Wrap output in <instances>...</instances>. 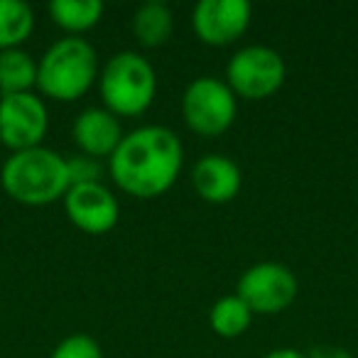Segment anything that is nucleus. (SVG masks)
Masks as SVG:
<instances>
[{
    "mask_svg": "<svg viewBox=\"0 0 358 358\" xmlns=\"http://www.w3.org/2000/svg\"><path fill=\"white\" fill-rule=\"evenodd\" d=\"M108 159L110 177L120 189L140 199H152L174 185L185 148L174 130L164 125H143L123 135Z\"/></svg>",
    "mask_w": 358,
    "mask_h": 358,
    "instance_id": "f257e3e1",
    "label": "nucleus"
},
{
    "mask_svg": "<svg viewBox=\"0 0 358 358\" xmlns=\"http://www.w3.org/2000/svg\"><path fill=\"white\" fill-rule=\"evenodd\" d=\"M0 185L13 199L27 206L52 204L71 187L66 159L45 145L13 152L0 169Z\"/></svg>",
    "mask_w": 358,
    "mask_h": 358,
    "instance_id": "f03ea898",
    "label": "nucleus"
},
{
    "mask_svg": "<svg viewBox=\"0 0 358 358\" xmlns=\"http://www.w3.org/2000/svg\"><path fill=\"white\" fill-rule=\"evenodd\" d=\"M99 74L96 50L81 37L57 40L37 62V86L57 101H74L89 91Z\"/></svg>",
    "mask_w": 358,
    "mask_h": 358,
    "instance_id": "7ed1b4c3",
    "label": "nucleus"
},
{
    "mask_svg": "<svg viewBox=\"0 0 358 358\" xmlns=\"http://www.w3.org/2000/svg\"><path fill=\"white\" fill-rule=\"evenodd\" d=\"M157 91L155 69L138 52H118L101 71V96L110 113L138 115L148 110Z\"/></svg>",
    "mask_w": 358,
    "mask_h": 358,
    "instance_id": "20e7f679",
    "label": "nucleus"
},
{
    "mask_svg": "<svg viewBox=\"0 0 358 358\" xmlns=\"http://www.w3.org/2000/svg\"><path fill=\"white\" fill-rule=\"evenodd\" d=\"M182 113L194 133L221 135L236 118V94L216 76H199L185 89Z\"/></svg>",
    "mask_w": 358,
    "mask_h": 358,
    "instance_id": "39448f33",
    "label": "nucleus"
},
{
    "mask_svg": "<svg viewBox=\"0 0 358 358\" xmlns=\"http://www.w3.org/2000/svg\"><path fill=\"white\" fill-rule=\"evenodd\" d=\"M226 79L234 94L243 99H265L285 81V62L273 47L248 45L231 57Z\"/></svg>",
    "mask_w": 358,
    "mask_h": 358,
    "instance_id": "423d86ee",
    "label": "nucleus"
},
{
    "mask_svg": "<svg viewBox=\"0 0 358 358\" xmlns=\"http://www.w3.org/2000/svg\"><path fill=\"white\" fill-rule=\"evenodd\" d=\"M297 278L282 263H258L248 268L238 280V297L250 312L275 314L287 309L297 297Z\"/></svg>",
    "mask_w": 358,
    "mask_h": 358,
    "instance_id": "0eeeda50",
    "label": "nucleus"
},
{
    "mask_svg": "<svg viewBox=\"0 0 358 358\" xmlns=\"http://www.w3.org/2000/svg\"><path fill=\"white\" fill-rule=\"evenodd\" d=\"M47 106L32 91L0 96V143L13 152L42 145L47 135Z\"/></svg>",
    "mask_w": 358,
    "mask_h": 358,
    "instance_id": "6e6552de",
    "label": "nucleus"
},
{
    "mask_svg": "<svg viewBox=\"0 0 358 358\" xmlns=\"http://www.w3.org/2000/svg\"><path fill=\"white\" fill-rule=\"evenodd\" d=\"M248 0H199L192 13V25L206 45H231L250 22Z\"/></svg>",
    "mask_w": 358,
    "mask_h": 358,
    "instance_id": "1a4fd4ad",
    "label": "nucleus"
},
{
    "mask_svg": "<svg viewBox=\"0 0 358 358\" xmlns=\"http://www.w3.org/2000/svg\"><path fill=\"white\" fill-rule=\"evenodd\" d=\"M64 206L74 226L86 234H106L118 224L120 216L118 199L101 182L69 187L64 194Z\"/></svg>",
    "mask_w": 358,
    "mask_h": 358,
    "instance_id": "9d476101",
    "label": "nucleus"
},
{
    "mask_svg": "<svg viewBox=\"0 0 358 358\" xmlns=\"http://www.w3.org/2000/svg\"><path fill=\"white\" fill-rule=\"evenodd\" d=\"M74 140L89 157H110L123 140V128L108 108H86L74 120Z\"/></svg>",
    "mask_w": 358,
    "mask_h": 358,
    "instance_id": "9b49d317",
    "label": "nucleus"
},
{
    "mask_svg": "<svg viewBox=\"0 0 358 358\" xmlns=\"http://www.w3.org/2000/svg\"><path fill=\"white\" fill-rule=\"evenodd\" d=\"M192 185L201 199L211 204H226L241 189V169L231 157L206 155L192 169Z\"/></svg>",
    "mask_w": 358,
    "mask_h": 358,
    "instance_id": "f8f14e48",
    "label": "nucleus"
},
{
    "mask_svg": "<svg viewBox=\"0 0 358 358\" xmlns=\"http://www.w3.org/2000/svg\"><path fill=\"white\" fill-rule=\"evenodd\" d=\"M174 30V17L167 3L162 0H148L135 10L133 15V35L140 45L159 47L169 40Z\"/></svg>",
    "mask_w": 358,
    "mask_h": 358,
    "instance_id": "ddd939ff",
    "label": "nucleus"
},
{
    "mask_svg": "<svg viewBox=\"0 0 358 358\" xmlns=\"http://www.w3.org/2000/svg\"><path fill=\"white\" fill-rule=\"evenodd\" d=\"M37 84V62L20 47L0 52V94H22Z\"/></svg>",
    "mask_w": 358,
    "mask_h": 358,
    "instance_id": "4468645a",
    "label": "nucleus"
},
{
    "mask_svg": "<svg viewBox=\"0 0 358 358\" xmlns=\"http://www.w3.org/2000/svg\"><path fill=\"white\" fill-rule=\"evenodd\" d=\"M35 27L32 8L22 0H0V52L15 50Z\"/></svg>",
    "mask_w": 358,
    "mask_h": 358,
    "instance_id": "2eb2a0df",
    "label": "nucleus"
},
{
    "mask_svg": "<svg viewBox=\"0 0 358 358\" xmlns=\"http://www.w3.org/2000/svg\"><path fill=\"white\" fill-rule=\"evenodd\" d=\"M50 15L64 30L84 32L101 20L103 3L101 0H52Z\"/></svg>",
    "mask_w": 358,
    "mask_h": 358,
    "instance_id": "dca6fc26",
    "label": "nucleus"
},
{
    "mask_svg": "<svg viewBox=\"0 0 358 358\" xmlns=\"http://www.w3.org/2000/svg\"><path fill=\"white\" fill-rule=\"evenodd\" d=\"M250 319H253V312H250L248 304H245L238 294L221 297L209 312L211 329H214L219 336H226V338L241 336V334L250 327Z\"/></svg>",
    "mask_w": 358,
    "mask_h": 358,
    "instance_id": "f3484780",
    "label": "nucleus"
},
{
    "mask_svg": "<svg viewBox=\"0 0 358 358\" xmlns=\"http://www.w3.org/2000/svg\"><path fill=\"white\" fill-rule=\"evenodd\" d=\"M50 358H103V353L96 338H91L89 334H71L57 343Z\"/></svg>",
    "mask_w": 358,
    "mask_h": 358,
    "instance_id": "a211bd4d",
    "label": "nucleus"
},
{
    "mask_svg": "<svg viewBox=\"0 0 358 358\" xmlns=\"http://www.w3.org/2000/svg\"><path fill=\"white\" fill-rule=\"evenodd\" d=\"M66 169H69V185L76 187V185H91V182H99V162L89 155L84 157H71L66 159Z\"/></svg>",
    "mask_w": 358,
    "mask_h": 358,
    "instance_id": "6ab92c4d",
    "label": "nucleus"
},
{
    "mask_svg": "<svg viewBox=\"0 0 358 358\" xmlns=\"http://www.w3.org/2000/svg\"><path fill=\"white\" fill-rule=\"evenodd\" d=\"M307 358H353V356L346 351V348L329 346V343H324V346H314L312 351H309Z\"/></svg>",
    "mask_w": 358,
    "mask_h": 358,
    "instance_id": "aec40b11",
    "label": "nucleus"
},
{
    "mask_svg": "<svg viewBox=\"0 0 358 358\" xmlns=\"http://www.w3.org/2000/svg\"><path fill=\"white\" fill-rule=\"evenodd\" d=\"M265 358H307V356L299 353L297 348H275V351H270Z\"/></svg>",
    "mask_w": 358,
    "mask_h": 358,
    "instance_id": "412c9836",
    "label": "nucleus"
}]
</instances>
